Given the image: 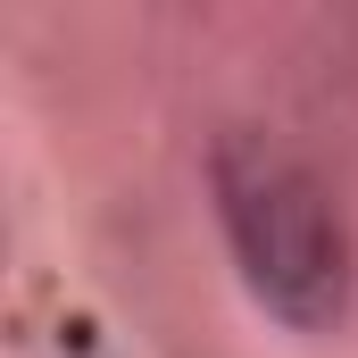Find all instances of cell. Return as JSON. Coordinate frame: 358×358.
<instances>
[{"instance_id": "6da1fadb", "label": "cell", "mask_w": 358, "mask_h": 358, "mask_svg": "<svg viewBox=\"0 0 358 358\" xmlns=\"http://www.w3.org/2000/svg\"><path fill=\"white\" fill-rule=\"evenodd\" d=\"M208 183H217L225 242L242 259V283L259 292V308H275L300 334L334 325L350 308V225L334 192L317 183V167L267 134H225L208 159Z\"/></svg>"}]
</instances>
